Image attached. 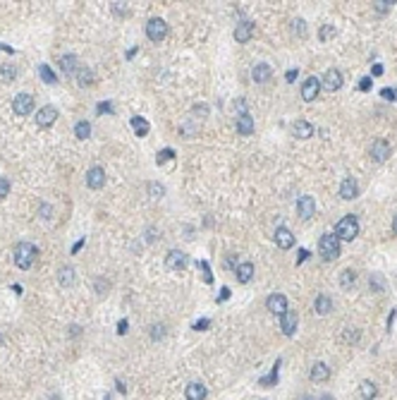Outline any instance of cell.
I'll return each mask as SVG.
<instances>
[{
  "instance_id": "obj_1",
  "label": "cell",
  "mask_w": 397,
  "mask_h": 400,
  "mask_svg": "<svg viewBox=\"0 0 397 400\" xmlns=\"http://www.w3.org/2000/svg\"><path fill=\"white\" fill-rule=\"evenodd\" d=\"M36 254H39L36 244H32V242H19L15 247V264H17V268H22V271L32 268V264L36 261Z\"/></svg>"
},
{
  "instance_id": "obj_2",
  "label": "cell",
  "mask_w": 397,
  "mask_h": 400,
  "mask_svg": "<svg viewBox=\"0 0 397 400\" xmlns=\"http://www.w3.org/2000/svg\"><path fill=\"white\" fill-rule=\"evenodd\" d=\"M359 235V220L357 216H345V218L337 220V226H335V237L337 240H347V242H352L354 237Z\"/></svg>"
},
{
  "instance_id": "obj_3",
  "label": "cell",
  "mask_w": 397,
  "mask_h": 400,
  "mask_svg": "<svg viewBox=\"0 0 397 400\" xmlns=\"http://www.w3.org/2000/svg\"><path fill=\"white\" fill-rule=\"evenodd\" d=\"M319 252L321 257L326 261H333L340 257V240L333 235V233H326V235H321L319 240Z\"/></svg>"
},
{
  "instance_id": "obj_4",
  "label": "cell",
  "mask_w": 397,
  "mask_h": 400,
  "mask_svg": "<svg viewBox=\"0 0 397 400\" xmlns=\"http://www.w3.org/2000/svg\"><path fill=\"white\" fill-rule=\"evenodd\" d=\"M146 36L153 41V43H161V41L168 36V24H165L163 19H158V17L151 19V22L146 24Z\"/></svg>"
},
{
  "instance_id": "obj_5",
  "label": "cell",
  "mask_w": 397,
  "mask_h": 400,
  "mask_svg": "<svg viewBox=\"0 0 397 400\" xmlns=\"http://www.w3.org/2000/svg\"><path fill=\"white\" fill-rule=\"evenodd\" d=\"M321 87H326L328 91H337V89L342 87V72L337 70V67H330V70H326L323 79H321Z\"/></svg>"
},
{
  "instance_id": "obj_6",
  "label": "cell",
  "mask_w": 397,
  "mask_h": 400,
  "mask_svg": "<svg viewBox=\"0 0 397 400\" xmlns=\"http://www.w3.org/2000/svg\"><path fill=\"white\" fill-rule=\"evenodd\" d=\"M319 94H321V79L319 77H309L302 84V98L306 103H311V101L319 98Z\"/></svg>"
},
{
  "instance_id": "obj_7",
  "label": "cell",
  "mask_w": 397,
  "mask_h": 400,
  "mask_svg": "<svg viewBox=\"0 0 397 400\" xmlns=\"http://www.w3.org/2000/svg\"><path fill=\"white\" fill-rule=\"evenodd\" d=\"M34 108V96L32 94H17L15 101H12V110H15L17 115H29Z\"/></svg>"
},
{
  "instance_id": "obj_8",
  "label": "cell",
  "mask_w": 397,
  "mask_h": 400,
  "mask_svg": "<svg viewBox=\"0 0 397 400\" xmlns=\"http://www.w3.org/2000/svg\"><path fill=\"white\" fill-rule=\"evenodd\" d=\"M165 266L170 268V271H175V273L184 271V268H187V254H182V252H177V249L168 252V257H165Z\"/></svg>"
},
{
  "instance_id": "obj_9",
  "label": "cell",
  "mask_w": 397,
  "mask_h": 400,
  "mask_svg": "<svg viewBox=\"0 0 397 400\" xmlns=\"http://www.w3.org/2000/svg\"><path fill=\"white\" fill-rule=\"evenodd\" d=\"M297 213H299V218H304V220H309L316 213V202H313V196H309V194H304V196H299L297 199Z\"/></svg>"
},
{
  "instance_id": "obj_10",
  "label": "cell",
  "mask_w": 397,
  "mask_h": 400,
  "mask_svg": "<svg viewBox=\"0 0 397 400\" xmlns=\"http://www.w3.org/2000/svg\"><path fill=\"white\" fill-rule=\"evenodd\" d=\"M266 307H268V312H271V314H278V316H282V314L287 312V297H285V295H280V292H273L271 297L266 299Z\"/></svg>"
},
{
  "instance_id": "obj_11",
  "label": "cell",
  "mask_w": 397,
  "mask_h": 400,
  "mask_svg": "<svg viewBox=\"0 0 397 400\" xmlns=\"http://www.w3.org/2000/svg\"><path fill=\"white\" fill-rule=\"evenodd\" d=\"M254 32H256V24L254 22H240L234 27V39H237V43H249Z\"/></svg>"
},
{
  "instance_id": "obj_12",
  "label": "cell",
  "mask_w": 397,
  "mask_h": 400,
  "mask_svg": "<svg viewBox=\"0 0 397 400\" xmlns=\"http://www.w3.org/2000/svg\"><path fill=\"white\" fill-rule=\"evenodd\" d=\"M86 185L91 189H101L103 185H105V170H103L101 165L89 168V173H86Z\"/></svg>"
},
{
  "instance_id": "obj_13",
  "label": "cell",
  "mask_w": 397,
  "mask_h": 400,
  "mask_svg": "<svg viewBox=\"0 0 397 400\" xmlns=\"http://www.w3.org/2000/svg\"><path fill=\"white\" fill-rule=\"evenodd\" d=\"M371 158H374L376 163H383V161H388L390 158V144L385 139H376L371 144Z\"/></svg>"
},
{
  "instance_id": "obj_14",
  "label": "cell",
  "mask_w": 397,
  "mask_h": 400,
  "mask_svg": "<svg viewBox=\"0 0 397 400\" xmlns=\"http://www.w3.org/2000/svg\"><path fill=\"white\" fill-rule=\"evenodd\" d=\"M273 77V67L268 63H256L254 65V70H251V79L256 82V84H266V82H271Z\"/></svg>"
},
{
  "instance_id": "obj_15",
  "label": "cell",
  "mask_w": 397,
  "mask_h": 400,
  "mask_svg": "<svg viewBox=\"0 0 397 400\" xmlns=\"http://www.w3.org/2000/svg\"><path fill=\"white\" fill-rule=\"evenodd\" d=\"M309 379H311L313 384H326L328 379H330V367H328L326 362H316L309 371Z\"/></svg>"
},
{
  "instance_id": "obj_16",
  "label": "cell",
  "mask_w": 397,
  "mask_h": 400,
  "mask_svg": "<svg viewBox=\"0 0 397 400\" xmlns=\"http://www.w3.org/2000/svg\"><path fill=\"white\" fill-rule=\"evenodd\" d=\"M275 244L280 247V249H289L292 244H295V235H292V230L285 226L275 228Z\"/></svg>"
},
{
  "instance_id": "obj_17",
  "label": "cell",
  "mask_w": 397,
  "mask_h": 400,
  "mask_svg": "<svg viewBox=\"0 0 397 400\" xmlns=\"http://www.w3.org/2000/svg\"><path fill=\"white\" fill-rule=\"evenodd\" d=\"M55 120H58V108H53V106H46L36 113V125L39 127H50Z\"/></svg>"
},
{
  "instance_id": "obj_18",
  "label": "cell",
  "mask_w": 397,
  "mask_h": 400,
  "mask_svg": "<svg viewBox=\"0 0 397 400\" xmlns=\"http://www.w3.org/2000/svg\"><path fill=\"white\" fill-rule=\"evenodd\" d=\"M292 134H295V139H311L313 125L309 120H297L295 125H292Z\"/></svg>"
},
{
  "instance_id": "obj_19",
  "label": "cell",
  "mask_w": 397,
  "mask_h": 400,
  "mask_svg": "<svg viewBox=\"0 0 397 400\" xmlns=\"http://www.w3.org/2000/svg\"><path fill=\"white\" fill-rule=\"evenodd\" d=\"M297 321H299V319H297V312H285L280 316V329H282V333H285V336H295V331H297Z\"/></svg>"
},
{
  "instance_id": "obj_20",
  "label": "cell",
  "mask_w": 397,
  "mask_h": 400,
  "mask_svg": "<svg viewBox=\"0 0 397 400\" xmlns=\"http://www.w3.org/2000/svg\"><path fill=\"white\" fill-rule=\"evenodd\" d=\"M340 196L342 199H357L359 196V185H357V180L354 178H345L342 180V185H340Z\"/></svg>"
},
{
  "instance_id": "obj_21",
  "label": "cell",
  "mask_w": 397,
  "mask_h": 400,
  "mask_svg": "<svg viewBox=\"0 0 397 400\" xmlns=\"http://www.w3.org/2000/svg\"><path fill=\"white\" fill-rule=\"evenodd\" d=\"M234 276H237V281L240 283H249L251 276H254V264L251 261H242L234 266Z\"/></svg>"
},
{
  "instance_id": "obj_22",
  "label": "cell",
  "mask_w": 397,
  "mask_h": 400,
  "mask_svg": "<svg viewBox=\"0 0 397 400\" xmlns=\"http://www.w3.org/2000/svg\"><path fill=\"white\" fill-rule=\"evenodd\" d=\"M60 70L65 72V74H77L79 72V58L77 55H63L60 58Z\"/></svg>"
},
{
  "instance_id": "obj_23",
  "label": "cell",
  "mask_w": 397,
  "mask_h": 400,
  "mask_svg": "<svg viewBox=\"0 0 397 400\" xmlns=\"http://www.w3.org/2000/svg\"><path fill=\"white\" fill-rule=\"evenodd\" d=\"M184 395H187V400H206V386L194 381L184 388Z\"/></svg>"
},
{
  "instance_id": "obj_24",
  "label": "cell",
  "mask_w": 397,
  "mask_h": 400,
  "mask_svg": "<svg viewBox=\"0 0 397 400\" xmlns=\"http://www.w3.org/2000/svg\"><path fill=\"white\" fill-rule=\"evenodd\" d=\"M237 132H240V134H251V132H254V118H251L249 113L237 115Z\"/></svg>"
},
{
  "instance_id": "obj_25",
  "label": "cell",
  "mask_w": 397,
  "mask_h": 400,
  "mask_svg": "<svg viewBox=\"0 0 397 400\" xmlns=\"http://www.w3.org/2000/svg\"><path fill=\"white\" fill-rule=\"evenodd\" d=\"M313 309H316V314L326 316L328 312H333V299L328 297V295H319V297H316V302H313Z\"/></svg>"
},
{
  "instance_id": "obj_26",
  "label": "cell",
  "mask_w": 397,
  "mask_h": 400,
  "mask_svg": "<svg viewBox=\"0 0 397 400\" xmlns=\"http://www.w3.org/2000/svg\"><path fill=\"white\" fill-rule=\"evenodd\" d=\"M58 281H60V285H65V288H72L74 285V268L72 266H63L60 271H58Z\"/></svg>"
},
{
  "instance_id": "obj_27",
  "label": "cell",
  "mask_w": 397,
  "mask_h": 400,
  "mask_svg": "<svg viewBox=\"0 0 397 400\" xmlns=\"http://www.w3.org/2000/svg\"><path fill=\"white\" fill-rule=\"evenodd\" d=\"M129 122H132L134 134H137V137H146L148 130H151V125H148V120H144L141 115H134V118L129 120Z\"/></svg>"
},
{
  "instance_id": "obj_28",
  "label": "cell",
  "mask_w": 397,
  "mask_h": 400,
  "mask_svg": "<svg viewBox=\"0 0 397 400\" xmlns=\"http://www.w3.org/2000/svg\"><path fill=\"white\" fill-rule=\"evenodd\" d=\"M17 79V67L12 63L0 65V82H15Z\"/></svg>"
},
{
  "instance_id": "obj_29",
  "label": "cell",
  "mask_w": 397,
  "mask_h": 400,
  "mask_svg": "<svg viewBox=\"0 0 397 400\" xmlns=\"http://www.w3.org/2000/svg\"><path fill=\"white\" fill-rule=\"evenodd\" d=\"M359 393H361V398H364V400H374L376 395H378V388H376L374 381H361Z\"/></svg>"
},
{
  "instance_id": "obj_30",
  "label": "cell",
  "mask_w": 397,
  "mask_h": 400,
  "mask_svg": "<svg viewBox=\"0 0 397 400\" xmlns=\"http://www.w3.org/2000/svg\"><path fill=\"white\" fill-rule=\"evenodd\" d=\"M357 281V271H352V268H345L342 273H340V285H342L345 290H350L352 285Z\"/></svg>"
},
{
  "instance_id": "obj_31",
  "label": "cell",
  "mask_w": 397,
  "mask_h": 400,
  "mask_svg": "<svg viewBox=\"0 0 397 400\" xmlns=\"http://www.w3.org/2000/svg\"><path fill=\"white\" fill-rule=\"evenodd\" d=\"M77 79H79V84H82V87H89V84H94V72L89 70V67H79Z\"/></svg>"
},
{
  "instance_id": "obj_32",
  "label": "cell",
  "mask_w": 397,
  "mask_h": 400,
  "mask_svg": "<svg viewBox=\"0 0 397 400\" xmlns=\"http://www.w3.org/2000/svg\"><path fill=\"white\" fill-rule=\"evenodd\" d=\"M74 134H77V139H89L91 137V125L86 120H82V122L74 125Z\"/></svg>"
},
{
  "instance_id": "obj_33",
  "label": "cell",
  "mask_w": 397,
  "mask_h": 400,
  "mask_svg": "<svg viewBox=\"0 0 397 400\" xmlns=\"http://www.w3.org/2000/svg\"><path fill=\"white\" fill-rule=\"evenodd\" d=\"M39 74H41V79L46 82V84H55L58 79H55V74H53V70L48 67V65H41L39 67Z\"/></svg>"
},
{
  "instance_id": "obj_34",
  "label": "cell",
  "mask_w": 397,
  "mask_h": 400,
  "mask_svg": "<svg viewBox=\"0 0 397 400\" xmlns=\"http://www.w3.org/2000/svg\"><path fill=\"white\" fill-rule=\"evenodd\" d=\"M278 367H280V362H275V367H273V371L268 374V377H263L258 384L261 386H273V384H278Z\"/></svg>"
},
{
  "instance_id": "obj_35",
  "label": "cell",
  "mask_w": 397,
  "mask_h": 400,
  "mask_svg": "<svg viewBox=\"0 0 397 400\" xmlns=\"http://www.w3.org/2000/svg\"><path fill=\"white\" fill-rule=\"evenodd\" d=\"M395 3L392 0H376L374 3V10L378 12V15H385V12H390V8H392Z\"/></svg>"
},
{
  "instance_id": "obj_36",
  "label": "cell",
  "mask_w": 397,
  "mask_h": 400,
  "mask_svg": "<svg viewBox=\"0 0 397 400\" xmlns=\"http://www.w3.org/2000/svg\"><path fill=\"white\" fill-rule=\"evenodd\" d=\"M196 130H199V125H196L194 120H187L184 125L179 127V134H184V137H192V134H196Z\"/></svg>"
},
{
  "instance_id": "obj_37",
  "label": "cell",
  "mask_w": 397,
  "mask_h": 400,
  "mask_svg": "<svg viewBox=\"0 0 397 400\" xmlns=\"http://www.w3.org/2000/svg\"><path fill=\"white\" fill-rule=\"evenodd\" d=\"M333 36H335V27H333V24H323V27H321V32H319V39L328 41V39H333Z\"/></svg>"
},
{
  "instance_id": "obj_38",
  "label": "cell",
  "mask_w": 397,
  "mask_h": 400,
  "mask_svg": "<svg viewBox=\"0 0 397 400\" xmlns=\"http://www.w3.org/2000/svg\"><path fill=\"white\" fill-rule=\"evenodd\" d=\"M96 292L98 295H108V290H110V281H105V278H96Z\"/></svg>"
},
{
  "instance_id": "obj_39",
  "label": "cell",
  "mask_w": 397,
  "mask_h": 400,
  "mask_svg": "<svg viewBox=\"0 0 397 400\" xmlns=\"http://www.w3.org/2000/svg\"><path fill=\"white\" fill-rule=\"evenodd\" d=\"M172 158H175V149L158 151V163H168V161H172Z\"/></svg>"
},
{
  "instance_id": "obj_40",
  "label": "cell",
  "mask_w": 397,
  "mask_h": 400,
  "mask_svg": "<svg viewBox=\"0 0 397 400\" xmlns=\"http://www.w3.org/2000/svg\"><path fill=\"white\" fill-rule=\"evenodd\" d=\"M199 268L203 271V281H206V283H213V276H210V266H208V261H199Z\"/></svg>"
},
{
  "instance_id": "obj_41",
  "label": "cell",
  "mask_w": 397,
  "mask_h": 400,
  "mask_svg": "<svg viewBox=\"0 0 397 400\" xmlns=\"http://www.w3.org/2000/svg\"><path fill=\"white\" fill-rule=\"evenodd\" d=\"M292 32H297L299 36L306 34V24H304V19H295V22H292Z\"/></svg>"
},
{
  "instance_id": "obj_42",
  "label": "cell",
  "mask_w": 397,
  "mask_h": 400,
  "mask_svg": "<svg viewBox=\"0 0 397 400\" xmlns=\"http://www.w3.org/2000/svg\"><path fill=\"white\" fill-rule=\"evenodd\" d=\"M371 87H374V79H371V77H361V79H359V89H361V91H371Z\"/></svg>"
},
{
  "instance_id": "obj_43",
  "label": "cell",
  "mask_w": 397,
  "mask_h": 400,
  "mask_svg": "<svg viewBox=\"0 0 397 400\" xmlns=\"http://www.w3.org/2000/svg\"><path fill=\"white\" fill-rule=\"evenodd\" d=\"M165 336V326H151V338H153V340H158V338H163Z\"/></svg>"
},
{
  "instance_id": "obj_44",
  "label": "cell",
  "mask_w": 397,
  "mask_h": 400,
  "mask_svg": "<svg viewBox=\"0 0 397 400\" xmlns=\"http://www.w3.org/2000/svg\"><path fill=\"white\" fill-rule=\"evenodd\" d=\"M8 194H10V180L8 178H0V199Z\"/></svg>"
},
{
  "instance_id": "obj_45",
  "label": "cell",
  "mask_w": 397,
  "mask_h": 400,
  "mask_svg": "<svg viewBox=\"0 0 397 400\" xmlns=\"http://www.w3.org/2000/svg\"><path fill=\"white\" fill-rule=\"evenodd\" d=\"M50 213H53V206H50V204H41V209H39L41 218H50Z\"/></svg>"
},
{
  "instance_id": "obj_46",
  "label": "cell",
  "mask_w": 397,
  "mask_h": 400,
  "mask_svg": "<svg viewBox=\"0 0 397 400\" xmlns=\"http://www.w3.org/2000/svg\"><path fill=\"white\" fill-rule=\"evenodd\" d=\"M381 96H383V98L395 101V98H397V91H395V89H388V87H385V89H381Z\"/></svg>"
},
{
  "instance_id": "obj_47",
  "label": "cell",
  "mask_w": 397,
  "mask_h": 400,
  "mask_svg": "<svg viewBox=\"0 0 397 400\" xmlns=\"http://www.w3.org/2000/svg\"><path fill=\"white\" fill-rule=\"evenodd\" d=\"M163 194H165V189L161 187V185H151V196H156L158 199V196H163Z\"/></svg>"
},
{
  "instance_id": "obj_48",
  "label": "cell",
  "mask_w": 397,
  "mask_h": 400,
  "mask_svg": "<svg viewBox=\"0 0 397 400\" xmlns=\"http://www.w3.org/2000/svg\"><path fill=\"white\" fill-rule=\"evenodd\" d=\"M208 326H210L208 319H201V321H196V323H194V331H206Z\"/></svg>"
},
{
  "instance_id": "obj_49",
  "label": "cell",
  "mask_w": 397,
  "mask_h": 400,
  "mask_svg": "<svg viewBox=\"0 0 397 400\" xmlns=\"http://www.w3.org/2000/svg\"><path fill=\"white\" fill-rule=\"evenodd\" d=\"M127 329H129V323H127V319H122V321L117 323V333H120V336H125Z\"/></svg>"
},
{
  "instance_id": "obj_50",
  "label": "cell",
  "mask_w": 397,
  "mask_h": 400,
  "mask_svg": "<svg viewBox=\"0 0 397 400\" xmlns=\"http://www.w3.org/2000/svg\"><path fill=\"white\" fill-rule=\"evenodd\" d=\"M194 113H196V115H201V118H206V115H208V108H206V106H199V103H196V106H194Z\"/></svg>"
},
{
  "instance_id": "obj_51",
  "label": "cell",
  "mask_w": 397,
  "mask_h": 400,
  "mask_svg": "<svg viewBox=\"0 0 397 400\" xmlns=\"http://www.w3.org/2000/svg\"><path fill=\"white\" fill-rule=\"evenodd\" d=\"M297 77H299V70H297V67H295V70H287V72H285V79H287V82H295Z\"/></svg>"
},
{
  "instance_id": "obj_52",
  "label": "cell",
  "mask_w": 397,
  "mask_h": 400,
  "mask_svg": "<svg viewBox=\"0 0 397 400\" xmlns=\"http://www.w3.org/2000/svg\"><path fill=\"white\" fill-rule=\"evenodd\" d=\"M110 5H113V12H115V15H125V5H122V3H110Z\"/></svg>"
},
{
  "instance_id": "obj_53",
  "label": "cell",
  "mask_w": 397,
  "mask_h": 400,
  "mask_svg": "<svg viewBox=\"0 0 397 400\" xmlns=\"http://www.w3.org/2000/svg\"><path fill=\"white\" fill-rule=\"evenodd\" d=\"M309 259V249H299V257H297V264H304Z\"/></svg>"
},
{
  "instance_id": "obj_54",
  "label": "cell",
  "mask_w": 397,
  "mask_h": 400,
  "mask_svg": "<svg viewBox=\"0 0 397 400\" xmlns=\"http://www.w3.org/2000/svg\"><path fill=\"white\" fill-rule=\"evenodd\" d=\"M98 113H113V106H110V103H101V106H98Z\"/></svg>"
},
{
  "instance_id": "obj_55",
  "label": "cell",
  "mask_w": 397,
  "mask_h": 400,
  "mask_svg": "<svg viewBox=\"0 0 397 400\" xmlns=\"http://www.w3.org/2000/svg\"><path fill=\"white\" fill-rule=\"evenodd\" d=\"M227 297H230V288H223V290H220V297H218V302H225Z\"/></svg>"
},
{
  "instance_id": "obj_56",
  "label": "cell",
  "mask_w": 397,
  "mask_h": 400,
  "mask_svg": "<svg viewBox=\"0 0 397 400\" xmlns=\"http://www.w3.org/2000/svg\"><path fill=\"white\" fill-rule=\"evenodd\" d=\"M371 72H374V77H381V74H383V65H374V70H371Z\"/></svg>"
},
{
  "instance_id": "obj_57",
  "label": "cell",
  "mask_w": 397,
  "mask_h": 400,
  "mask_svg": "<svg viewBox=\"0 0 397 400\" xmlns=\"http://www.w3.org/2000/svg\"><path fill=\"white\" fill-rule=\"evenodd\" d=\"M392 233H395V235H397V216H395V218H392Z\"/></svg>"
},
{
  "instance_id": "obj_58",
  "label": "cell",
  "mask_w": 397,
  "mask_h": 400,
  "mask_svg": "<svg viewBox=\"0 0 397 400\" xmlns=\"http://www.w3.org/2000/svg\"><path fill=\"white\" fill-rule=\"evenodd\" d=\"M48 400H60V395H50V398H48Z\"/></svg>"
}]
</instances>
